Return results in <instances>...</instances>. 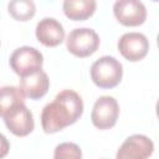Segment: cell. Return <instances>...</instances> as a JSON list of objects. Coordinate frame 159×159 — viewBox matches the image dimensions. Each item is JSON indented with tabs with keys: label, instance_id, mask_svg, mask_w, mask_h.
Here are the masks:
<instances>
[{
	"label": "cell",
	"instance_id": "cell-1",
	"mask_svg": "<svg viewBox=\"0 0 159 159\" xmlns=\"http://www.w3.org/2000/svg\"><path fill=\"white\" fill-rule=\"evenodd\" d=\"M83 113L82 97L73 89H63L47 103L41 112V127L45 133L53 134L76 123Z\"/></svg>",
	"mask_w": 159,
	"mask_h": 159
},
{
	"label": "cell",
	"instance_id": "cell-2",
	"mask_svg": "<svg viewBox=\"0 0 159 159\" xmlns=\"http://www.w3.org/2000/svg\"><path fill=\"white\" fill-rule=\"evenodd\" d=\"M89 75L97 87L111 89L120 83L123 77V66L113 56H102L92 63Z\"/></svg>",
	"mask_w": 159,
	"mask_h": 159
},
{
	"label": "cell",
	"instance_id": "cell-3",
	"mask_svg": "<svg viewBox=\"0 0 159 159\" xmlns=\"http://www.w3.org/2000/svg\"><path fill=\"white\" fill-rule=\"evenodd\" d=\"M101 40L98 34L89 27L73 29L66 39L67 50L76 57L84 58L92 56L99 47Z\"/></svg>",
	"mask_w": 159,
	"mask_h": 159
},
{
	"label": "cell",
	"instance_id": "cell-4",
	"mask_svg": "<svg viewBox=\"0 0 159 159\" xmlns=\"http://www.w3.org/2000/svg\"><path fill=\"white\" fill-rule=\"evenodd\" d=\"M9 63L11 70L19 77H24L32 72L42 70L43 55L35 47L21 46L11 53Z\"/></svg>",
	"mask_w": 159,
	"mask_h": 159
},
{
	"label": "cell",
	"instance_id": "cell-5",
	"mask_svg": "<svg viewBox=\"0 0 159 159\" xmlns=\"http://www.w3.org/2000/svg\"><path fill=\"white\" fill-rule=\"evenodd\" d=\"M119 117V104L112 96H101L93 104L91 112L92 124L101 129L107 130L116 125Z\"/></svg>",
	"mask_w": 159,
	"mask_h": 159
},
{
	"label": "cell",
	"instance_id": "cell-6",
	"mask_svg": "<svg viewBox=\"0 0 159 159\" xmlns=\"http://www.w3.org/2000/svg\"><path fill=\"white\" fill-rule=\"evenodd\" d=\"M113 14L119 24L128 27L139 26L147 20V7L140 0H117Z\"/></svg>",
	"mask_w": 159,
	"mask_h": 159
},
{
	"label": "cell",
	"instance_id": "cell-7",
	"mask_svg": "<svg viewBox=\"0 0 159 159\" xmlns=\"http://www.w3.org/2000/svg\"><path fill=\"white\" fill-rule=\"evenodd\" d=\"M4 122L6 128L16 137H26L35 128V120L31 111L25 103L14 106L4 114Z\"/></svg>",
	"mask_w": 159,
	"mask_h": 159
},
{
	"label": "cell",
	"instance_id": "cell-8",
	"mask_svg": "<svg viewBox=\"0 0 159 159\" xmlns=\"http://www.w3.org/2000/svg\"><path fill=\"white\" fill-rule=\"evenodd\" d=\"M117 46L120 55L130 62L143 60L149 51V41L147 36L140 32H127L122 35Z\"/></svg>",
	"mask_w": 159,
	"mask_h": 159
},
{
	"label": "cell",
	"instance_id": "cell-9",
	"mask_svg": "<svg viewBox=\"0 0 159 159\" xmlns=\"http://www.w3.org/2000/svg\"><path fill=\"white\" fill-rule=\"evenodd\" d=\"M154 152V143L150 138L143 134L129 135L119 147L117 159H145Z\"/></svg>",
	"mask_w": 159,
	"mask_h": 159
},
{
	"label": "cell",
	"instance_id": "cell-10",
	"mask_svg": "<svg viewBox=\"0 0 159 159\" xmlns=\"http://www.w3.org/2000/svg\"><path fill=\"white\" fill-rule=\"evenodd\" d=\"M36 39L46 47H56L65 40V29L55 17H43L36 25Z\"/></svg>",
	"mask_w": 159,
	"mask_h": 159
},
{
	"label": "cell",
	"instance_id": "cell-11",
	"mask_svg": "<svg viewBox=\"0 0 159 159\" xmlns=\"http://www.w3.org/2000/svg\"><path fill=\"white\" fill-rule=\"evenodd\" d=\"M20 88L30 99H40L50 88L48 76L45 71L39 70L27 76L20 77Z\"/></svg>",
	"mask_w": 159,
	"mask_h": 159
},
{
	"label": "cell",
	"instance_id": "cell-12",
	"mask_svg": "<svg viewBox=\"0 0 159 159\" xmlns=\"http://www.w3.org/2000/svg\"><path fill=\"white\" fill-rule=\"evenodd\" d=\"M96 0H63L62 10L70 20L84 21L88 20L96 11Z\"/></svg>",
	"mask_w": 159,
	"mask_h": 159
},
{
	"label": "cell",
	"instance_id": "cell-13",
	"mask_svg": "<svg viewBox=\"0 0 159 159\" xmlns=\"http://www.w3.org/2000/svg\"><path fill=\"white\" fill-rule=\"evenodd\" d=\"M25 94L20 87L4 86L0 88V117L19 103H25Z\"/></svg>",
	"mask_w": 159,
	"mask_h": 159
},
{
	"label": "cell",
	"instance_id": "cell-14",
	"mask_svg": "<svg viewBox=\"0 0 159 159\" xmlns=\"http://www.w3.org/2000/svg\"><path fill=\"white\" fill-rule=\"evenodd\" d=\"M10 16L16 21H29L36 14V5L34 0H10L7 4Z\"/></svg>",
	"mask_w": 159,
	"mask_h": 159
},
{
	"label": "cell",
	"instance_id": "cell-15",
	"mask_svg": "<svg viewBox=\"0 0 159 159\" xmlns=\"http://www.w3.org/2000/svg\"><path fill=\"white\" fill-rule=\"evenodd\" d=\"M53 158L55 159H80L82 158V152L81 148L71 142H66V143H61L55 148V153H53Z\"/></svg>",
	"mask_w": 159,
	"mask_h": 159
},
{
	"label": "cell",
	"instance_id": "cell-16",
	"mask_svg": "<svg viewBox=\"0 0 159 159\" xmlns=\"http://www.w3.org/2000/svg\"><path fill=\"white\" fill-rule=\"evenodd\" d=\"M10 150V143L7 140V138L0 133V158H4L9 154Z\"/></svg>",
	"mask_w": 159,
	"mask_h": 159
},
{
	"label": "cell",
	"instance_id": "cell-17",
	"mask_svg": "<svg viewBox=\"0 0 159 159\" xmlns=\"http://www.w3.org/2000/svg\"><path fill=\"white\" fill-rule=\"evenodd\" d=\"M152 1H155V2H157V1H158V0H152Z\"/></svg>",
	"mask_w": 159,
	"mask_h": 159
}]
</instances>
